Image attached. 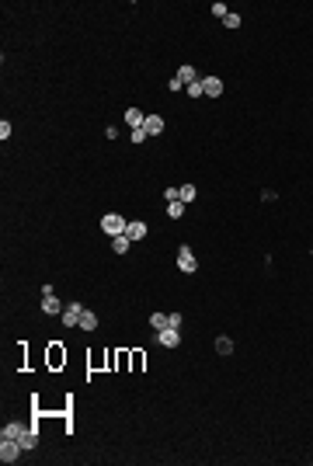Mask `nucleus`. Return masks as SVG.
I'll return each mask as SVG.
<instances>
[{"label": "nucleus", "instance_id": "423d86ee", "mask_svg": "<svg viewBox=\"0 0 313 466\" xmlns=\"http://www.w3.org/2000/svg\"><path fill=\"white\" fill-rule=\"evenodd\" d=\"M63 310H66V306H63V303L56 299V292H49V296H42V313H49V317H59V313H63Z\"/></svg>", "mask_w": 313, "mask_h": 466}, {"label": "nucleus", "instance_id": "aec40b11", "mask_svg": "<svg viewBox=\"0 0 313 466\" xmlns=\"http://www.w3.org/2000/svg\"><path fill=\"white\" fill-rule=\"evenodd\" d=\"M185 91H188V98H202V80H195V84H188Z\"/></svg>", "mask_w": 313, "mask_h": 466}, {"label": "nucleus", "instance_id": "20e7f679", "mask_svg": "<svg viewBox=\"0 0 313 466\" xmlns=\"http://www.w3.org/2000/svg\"><path fill=\"white\" fill-rule=\"evenodd\" d=\"M156 341H160L164 348H178L181 334H178V327H164V331H156Z\"/></svg>", "mask_w": 313, "mask_h": 466}, {"label": "nucleus", "instance_id": "0eeeda50", "mask_svg": "<svg viewBox=\"0 0 313 466\" xmlns=\"http://www.w3.org/2000/svg\"><path fill=\"white\" fill-rule=\"evenodd\" d=\"M202 94H206V98H219V94H223V80H219V77H206V80H202Z\"/></svg>", "mask_w": 313, "mask_h": 466}, {"label": "nucleus", "instance_id": "f03ea898", "mask_svg": "<svg viewBox=\"0 0 313 466\" xmlns=\"http://www.w3.org/2000/svg\"><path fill=\"white\" fill-rule=\"evenodd\" d=\"M125 226H129V223H125L118 212H108V216H101V230H104V233H111V237H122V233H125Z\"/></svg>", "mask_w": 313, "mask_h": 466}, {"label": "nucleus", "instance_id": "f257e3e1", "mask_svg": "<svg viewBox=\"0 0 313 466\" xmlns=\"http://www.w3.org/2000/svg\"><path fill=\"white\" fill-rule=\"evenodd\" d=\"M21 452H25V445H21L18 438H0V459H4V463L21 459Z\"/></svg>", "mask_w": 313, "mask_h": 466}, {"label": "nucleus", "instance_id": "4be33fe9", "mask_svg": "<svg viewBox=\"0 0 313 466\" xmlns=\"http://www.w3.org/2000/svg\"><path fill=\"white\" fill-rule=\"evenodd\" d=\"M49 362H52V365H59V362H66V355H63L59 348H52V352H49Z\"/></svg>", "mask_w": 313, "mask_h": 466}, {"label": "nucleus", "instance_id": "1a4fd4ad", "mask_svg": "<svg viewBox=\"0 0 313 466\" xmlns=\"http://www.w3.org/2000/svg\"><path fill=\"white\" fill-rule=\"evenodd\" d=\"M25 431H28L25 424H18V421H11L7 428H0V438H18V442H21V435H25Z\"/></svg>", "mask_w": 313, "mask_h": 466}, {"label": "nucleus", "instance_id": "9d476101", "mask_svg": "<svg viewBox=\"0 0 313 466\" xmlns=\"http://www.w3.org/2000/svg\"><path fill=\"white\" fill-rule=\"evenodd\" d=\"M125 237H129V240H143V237H146V223H139V219L129 223V226H125Z\"/></svg>", "mask_w": 313, "mask_h": 466}, {"label": "nucleus", "instance_id": "f8f14e48", "mask_svg": "<svg viewBox=\"0 0 313 466\" xmlns=\"http://www.w3.org/2000/svg\"><path fill=\"white\" fill-rule=\"evenodd\" d=\"M178 80H181L185 87H188V84H195V80H199V73H195V66H181V70H178Z\"/></svg>", "mask_w": 313, "mask_h": 466}, {"label": "nucleus", "instance_id": "393cba45", "mask_svg": "<svg viewBox=\"0 0 313 466\" xmlns=\"http://www.w3.org/2000/svg\"><path fill=\"white\" fill-rule=\"evenodd\" d=\"M167 327H181V313H167Z\"/></svg>", "mask_w": 313, "mask_h": 466}, {"label": "nucleus", "instance_id": "ddd939ff", "mask_svg": "<svg viewBox=\"0 0 313 466\" xmlns=\"http://www.w3.org/2000/svg\"><path fill=\"white\" fill-rule=\"evenodd\" d=\"M21 445H25V452L35 449V445H39V428H28V431L21 435Z\"/></svg>", "mask_w": 313, "mask_h": 466}, {"label": "nucleus", "instance_id": "39448f33", "mask_svg": "<svg viewBox=\"0 0 313 466\" xmlns=\"http://www.w3.org/2000/svg\"><path fill=\"white\" fill-rule=\"evenodd\" d=\"M178 268H181V271H188V275L199 268V261H195V254H192V247H181V251H178Z\"/></svg>", "mask_w": 313, "mask_h": 466}, {"label": "nucleus", "instance_id": "a211bd4d", "mask_svg": "<svg viewBox=\"0 0 313 466\" xmlns=\"http://www.w3.org/2000/svg\"><path fill=\"white\" fill-rule=\"evenodd\" d=\"M150 327H153V331H164V327H167V313H153V317H150Z\"/></svg>", "mask_w": 313, "mask_h": 466}, {"label": "nucleus", "instance_id": "2eb2a0df", "mask_svg": "<svg viewBox=\"0 0 313 466\" xmlns=\"http://www.w3.org/2000/svg\"><path fill=\"white\" fill-rule=\"evenodd\" d=\"M167 216H171V219H181V216H185V202H181V199H178V202H167Z\"/></svg>", "mask_w": 313, "mask_h": 466}, {"label": "nucleus", "instance_id": "6e6552de", "mask_svg": "<svg viewBox=\"0 0 313 466\" xmlns=\"http://www.w3.org/2000/svg\"><path fill=\"white\" fill-rule=\"evenodd\" d=\"M143 129H146L150 136H160V132H164V118H160V115H146Z\"/></svg>", "mask_w": 313, "mask_h": 466}, {"label": "nucleus", "instance_id": "9b49d317", "mask_svg": "<svg viewBox=\"0 0 313 466\" xmlns=\"http://www.w3.org/2000/svg\"><path fill=\"white\" fill-rule=\"evenodd\" d=\"M125 122H129L132 129H143V122H146V115H143L139 108H129V111H125Z\"/></svg>", "mask_w": 313, "mask_h": 466}, {"label": "nucleus", "instance_id": "5701e85b", "mask_svg": "<svg viewBox=\"0 0 313 466\" xmlns=\"http://www.w3.org/2000/svg\"><path fill=\"white\" fill-rule=\"evenodd\" d=\"M212 14H216V18H226L230 11H226V4H212Z\"/></svg>", "mask_w": 313, "mask_h": 466}, {"label": "nucleus", "instance_id": "4468645a", "mask_svg": "<svg viewBox=\"0 0 313 466\" xmlns=\"http://www.w3.org/2000/svg\"><path fill=\"white\" fill-rule=\"evenodd\" d=\"M129 244H132V240H129L125 233H122V237H111V251H115V254H125V251H129Z\"/></svg>", "mask_w": 313, "mask_h": 466}, {"label": "nucleus", "instance_id": "7ed1b4c3", "mask_svg": "<svg viewBox=\"0 0 313 466\" xmlns=\"http://www.w3.org/2000/svg\"><path fill=\"white\" fill-rule=\"evenodd\" d=\"M59 317H63V327H80V317H84V306H80V303H70V306L63 310V313H59Z\"/></svg>", "mask_w": 313, "mask_h": 466}, {"label": "nucleus", "instance_id": "412c9836", "mask_svg": "<svg viewBox=\"0 0 313 466\" xmlns=\"http://www.w3.org/2000/svg\"><path fill=\"white\" fill-rule=\"evenodd\" d=\"M223 25H226V28H240V14H226Z\"/></svg>", "mask_w": 313, "mask_h": 466}, {"label": "nucleus", "instance_id": "dca6fc26", "mask_svg": "<svg viewBox=\"0 0 313 466\" xmlns=\"http://www.w3.org/2000/svg\"><path fill=\"white\" fill-rule=\"evenodd\" d=\"M216 352H219V355H230V352H233V341H230L226 334H219V338H216Z\"/></svg>", "mask_w": 313, "mask_h": 466}, {"label": "nucleus", "instance_id": "f3484780", "mask_svg": "<svg viewBox=\"0 0 313 466\" xmlns=\"http://www.w3.org/2000/svg\"><path fill=\"white\" fill-rule=\"evenodd\" d=\"M80 327H84V331H94V327H98V317L91 313V310H84V317H80Z\"/></svg>", "mask_w": 313, "mask_h": 466}, {"label": "nucleus", "instance_id": "6ab92c4d", "mask_svg": "<svg viewBox=\"0 0 313 466\" xmlns=\"http://www.w3.org/2000/svg\"><path fill=\"white\" fill-rule=\"evenodd\" d=\"M178 199H181V202H192V199H195V185H181V188H178Z\"/></svg>", "mask_w": 313, "mask_h": 466}, {"label": "nucleus", "instance_id": "b1692460", "mask_svg": "<svg viewBox=\"0 0 313 466\" xmlns=\"http://www.w3.org/2000/svg\"><path fill=\"white\" fill-rule=\"evenodd\" d=\"M146 136H150V132H146V129H132V143H143V139H146Z\"/></svg>", "mask_w": 313, "mask_h": 466}]
</instances>
